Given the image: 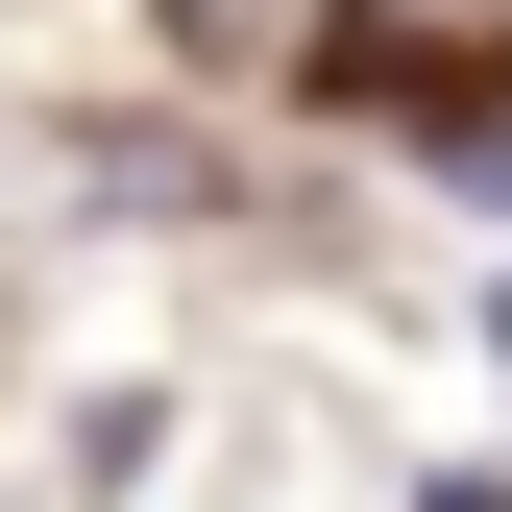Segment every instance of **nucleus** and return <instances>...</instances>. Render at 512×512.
Returning <instances> with one entry per match:
<instances>
[{
    "instance_id": "obj_2",
    "label": "nucleus",
    "mask_w": 512,
    "mask_h": 512,
    "mask_svg": "<svg viewBox=\"0 0 512 512\" xmlns=\"http://www.w3.org/2000/svg\"><path fill=\"white\" fill-rule=\"evenodd\" d=\"M171 49H220V74H293V49H342V0H147Z\"/></svg>"
},
{
    "instance_id": "obj_1",
    "label": "nucleus",
    "mask_w": 512,
    "mask_h": 512,
    "mask_svg": "<svg viewBox=\"0 0 512 512\" xmlns=\"http://www.w3.org/2000/svg\"><path fill=\"white\" fill-rule=\"evenodd\" d=\"M342 49H366V74H415V98H464L488 49H512V0H342Z\"/></svg>"
},
{
    "instance_id": "obj_3",
    "label": "nucleus",
    "mask_w": 512,
    "mask_h": 512,
    "mask_svg": "<svg viewBox=\"0 0 512 512\" xmlns=\"http://www.w3.org/2000/svg\"><path fill=\"white\" fill-rule=\"evenodd\" d=\"M415 147H439V171H464V196H488V220H512V98H464V122H415Z\"/></svg>"
}]
</instances>
